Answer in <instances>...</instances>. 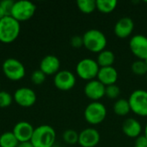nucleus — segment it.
<instances>
[{"instance_id": "obj_1", "label": "nucleus", "mask_w": 147, "mask_h": 147, "mask_svg": "<svg viewBox=\"0 0 147 147\" xmlns=\"http://www.w3.org/2000/svg\"><path fill=\"white\" fill-rule=\"evenodd\" d=\"M21 25L11 16H6L0 20V41L4 44L14 42L19 36Z\"/></svg>"}, {"instance_id": "obj_2", "label": "nucleus", "mask_w": 147, "mask_h": 147, "mask_svg": "<svg viewBox=\"0 0 147 147\" xmlns=\"http://www.w3.org/2000/svg\"><path fill=\"white\" fill-rule=\"evenodd\" d=\"M56 140V132L49 125L44 124L34 128L30 143L34 147H53Z\"/></svg>"}, {"instance_id": "obj_3", "label": "nucleus", "mask_w": 147, "mask_h": 147, "mask_svg": "<svg viewBox=\"0 0 147 147\" xmlns=\"http://www.w3.org/2000/svg\"><path fill=\"white\" fill-rule=\"evenodd\" d=\"M84 46L92 53H101L107 47V37L99 29L92 28L87 30L83 35Z\"/></svg>"}, {"instance_id": "obj_4", "label": "nucleus", "mask_w": 147, "mask_h": 147, "mask_svg": "<svg viewBox=\"0 0 147 147\" xmlns=\"http://www.w3.org/2000/svg\"><path fill=\"white\" fill-rule=\"evenodd\" d=\"M4 76L11 81H19L25 77L26 69L24 65L17 59L8 58L2 65Z\"/></svg>"}, {"instance_id": "obj_5", "label": "nucleus", "mask_w": 147, "mask_h": 147, "mask_svg": "<svg viewBox=\"0 0 147 147\" xmlns=\"http://www.w3.org/2000/svg\"><path fill=\"white\" fill-rule=\"evenodd\" d=\"M84 119L90 125L101 124L107 116V109L100 102H92L84 109Z\"/></svg>"}, {"instance_id": "obj_6", "label": "nucleus", "mask_w": 147, "mask_h": 147, "mask_svg": "<svg viewBox=\"0 0 147 147\" xmlns=\"http://www.w3.org/2000/svg\"><path fill=\"white\" fill-rule=\"evenodd\" d=\"M36 11V5L28 0L15 1L10 16L19 22L28 21L34 16Z\"/></svg>"}, {"instance_id": "obj_7", "label": "nucleus", "mask_w": 147, "mask_h": 147, "mask_svg": "<svg viewBox=\"0 0 147 147\" xmlns=\"http://www.w3.org/2000/svg\"><path fill=\"white\" fill-rule=\"evenodd\" d=\"M100 66L98 65L96 60H94L90 58H85L81 59L76 66L77 75L88 82L90 80H94L99 72Z\"/></svg>"}, {"instance_id": "obj_8", "label": "nucleus", "mask_w": 147, "mask_h": 147, "mask_svg": "<svg viewBox=\"0 0 147 147\" xmlns=\"http://www.w3.org/2000/svg\"><path fill=\"white\" fill-rule=\"evenodd\" d=\"M131 111L142 117L147 116V91L145 90H136L128 98Z\"/></svg>"}, {"instance_id": "obj_9", "label": "nucleus", "mask_w": 147, "mask_h": 147, "mask_svg": "<svg viewBox=\"0 0 147 147\" xmlns=\"http://www.w3.org/2000/svg\"><path fill=\"white\" fill-rule=\"evenodd\" d=\"M13 99L17 105L23 108H29L34 105L37 96L31 88L21 87L14 92Z\"/></svg>"}, {"instance_id": "obj_10", "label": "nucleus", "mask_w": 147, "mask_h": 147, "mask_svg": "<svg viewBox=\"0 0 147 147\" xmlns=\"http://www.w3.org/2000/svg\"><path fill=\"white\" fill-rule=\"evenodd\" d=\"M53 84L58 90L68 91L75 86L76 77L70 71L61 70L54 75Z\"/></svg>"}, {"instance_id": "obj_11", "label": "nucleus", "mask_w": 147, "mask_h": 147, "mask_svg": "<svg viewBox=\"0 0 147 147\" xmlns=\"http://www.w3.org/2000/svg\"><path fill=\"white\" fill-rule=\"evenodd\" d=\"M129 47L133 54L139 59H147V37L144 34H135L129 41Z\"/></svg>"}, {"instance_id": "obj_12", "label": "nucleus", "mask_w": 147, "mask_h": 147, "mask_svg": "<svg viewBox=\"0 0 147 147\" xmlns=\"http://www.w3.org/2000/svg\"><path fill=\"white\" fill-rule=\"evenodd\" d=\"M101 135L93 127H88L78 134V144L82 147H96L100 142Z\"/></svg>"}, {"instance_id": "obj_13", "label": "nucleus", "mask_w": 147, "mask_h": 147, "mask_svg": "<svg viewBox=\"0 0 147 147\" xmlns=\"http://www.w3.org/2000/svg\"><path fill=\"white\" fill-rule=\"evenodd\" d=\"M34 127L31 123L22 121L17 122L12 130V133L19 141V143L24 142H30L33 133H34Z\"/></svg>"}, {"instance_id": "obj_14", "label": "nucleus", "mask_w": 147, "mask_h": 147, "mask_svg": "<svg viewBox=\"0 0 147 147\" xmlns=\"http://www.w3.org/2000/svg\"><path fill=\"white\" fill-rule=\"evenodd\" d=\"M105 90H106L105 85H103L97 79H94L89 81L85 84L84 91L85 96L89 99L94 102H98V100L102 99L105 96Z\"/></svg>"}, {"instance_id": "obj_15", "label": "nucleus", "mask_w": 147, "mask_h": 147, "mask_svg": "<svg viewBox=\"0 0 147 147\" xmlns=\"http://www.w3.org/2000/svg\"><path fill=\"white\" fill-rule=\"evenodd\" d=\"M134 28V22L132 18L128 16H124L119 19L114 28L115 34L121 39H125L129 37Z\"/></svg>"}, {"instance_id": "obj_16", "label": "nucleus", "mask_w": 147, "mask_h": 147, "mask_svg": "<svg viewBox=\"0 0 147 147\" xmlns=\"http://www.w3.org/2000/svg\"><path fill=\"white\" fill-rule=\"evenodd\" d=\"M60 61L59 58L53 54L46 55L40 63V70L46 75H55L59 71Z\"/></svg>"}, {"instance_id": "obj_17", "label": "nucleus", "mask_w": 147, "mask_h": 147, "mask_svg": "<svg viewBox=\"0 0 147 147\" xmlns=\"http://www.w3.org/2000/svg\"><path fill=\"white\" fill-rule=\"evenodd\" d=\"M96 78L105 86L115 84L118 80V71L114 66L101 67Z\"/></svg>"}, {"instance_id": "obj_18", "label": "nucleus", "mask_w": 147, "mask_h": 147, "mask_svg": "<svg viewBox=\"0 0 147 147\" xmlns=\"http://www.w3.org/2000/svg\"><path fill=\"white\" fill-rule=\"evenodd\" d=\"M122 132L129 138H138L141 135L142 126L138 120L134 118H127L122 124Z\"/></svg>"}, {"instance_id": "obj_19", "label": "nucleus", "mask_w": 147, "mask_h": 147, "mask_svg": "<svg viewBox=\"0 0 147 147\" xmlns=\"http://www.w3.org/2000/svg\"><path fill=\"white\" fill-rule=\"evenodd\" d=\"M115 59V53L110 50L105 49L98 53L96 62H97L98 65L100 66V68L101 67H109V66H113Z\"/></svg>"}, {"instance_id": "obj_20", "label": "nucleus", "mask_w": 147, "mask_h": 147, "mask_svg": "<svg viewBox=\"0 0 147 147\" xmlns=\"http://www.w3.org/2000/svg\"><path fill=\"white\" fill-rule=\"evenodd\" d=\"M113 109L115 115L119 116H126L131 112V108H130L128 100H126L123 98L118 99L115 102Z\"/></svg>"}, {"instance_id": "obj_21", "label": "nucleus", "mask_w": 147, "mask_h": 147, "mask_svg": "<svg viewBox=\"0 0 147 147\" xmlns=\"http://www.w3.org/2000/svg\"><path fill=\"white\" fill-rule=\"evenodd\" d=\"M19 144L12 131L4 132L0 135V147H17Z\"/></svg>"}, {"instance_id": "obj_22", "label": "nucleus", "mask_w": 147, "mask_h": 147, "mask_svg": "<svg viewBox=\"0 0 147 147\" xmlns=\"http://www.w3.org/2000/svg\"><path fill=\"white\" fill-rule=\"evenodd\" d=\"M96 9L104 14H108L115 9L118 2L116 0H96Z\"/></svg>"}, {"instance_id": "obj_23", "label": "nucleus", "mask_w": 147, "mask_h": 147, "mask_svg": "<svg viewBox=\"0 0 147 147\" xmlns=\"http://www.w3.org/2000/svg\"><path fill=\"white\" fill-rule=\"evenodd\" d=\"M77 5L80 11L84 14H90L96 9V3L94 0H78Z\"/></svg>"}, {"instance_id": "obj_24", "label": "nucleus", "mask_w": 147, "mask_h": 147, "mask_svg": "<svg viewBox=\"0 0 147 147\" xmlns=\"http://www.w3.org/2000/svg\"><path fill=\"white\" fill-rule=\"evenodd\" d=\"M132 71L137 76H145L147 74V65L145 60L138 59L132 64Z\"/></svg>"}, {"instance_id": "obj_25", "label": "nucleus", "mask_w": 147, "mask_h": 147, "mask_svg": "<svg viewBox=\"0 0 147 147\" xmlns=\"http://www.w3.org/2000/svg\"><path fill=\"white\" fill-rule=\"evenodd\" d=\"M63 140L68 145L78 143V134L73 129H67L63 134Z\"/></svg>"}, {"instance_id": "obj_26", "label": "nucleus", "mask_w": 147, "mask_h": 147, "mask_svg": "<svg viewBox=\"0 0 147 147\" xmlns=\"http://www.w3.org/2000/svg\"><path fill=\"white\" fill-rule=\"evenodd\" d=\"M13 100V96L10 93L5 90H0V108H7L10 106Z\"/></svg>"}, {"instance_id": "obj_27", "label": "nucleus", "mask_w": 147, "mask_h": 147, "mask_svg": "<svg viewBox=\"0 0 147 147\" xmlns=\"http://www.w3.org/2000/svg\"><path fill=\"white\" fill-rule=\"evenodd\" d=\"M121 94V89L116 84H112L106 86L105 96L109 99H116Z\"/></svg>"}, {"instance_id": "obj_28", "label": "nucleus", "mask_w": 147, "mask_h": 147, "mask_svg": "<svg viewBox=\"0 0 147 147\" xmlns=\"http://www.w3.org/2000/svg\"><path fill=\"white\" fill-rule=\"evenodd\" d=\"M46 77H47V75L45 73H43L40 69L35 70L31 74V81H32V83L34 84L40 85V84H42L45 82Z\"/></svg>"}, {"instance_id": "obj_29", "label": "nucleus", "mask_w": 147, "mask_h": 147, "mask_svg": "<svg viewBox=\"0 0 147 147\" xmlns=\"http://www.w3.org/2000/svg\"><path fill=\"white\" fill-rule=\"evenodd\" d=\"M14 3H15V1H13V0H2V1H0V6L4 12L5 16H10Z\"/></svg>"}, {"instance_id": "obj_30", "label": "nucleus", "mask_w": 147, "mask_h": 147, "mask_svg": "<svg viewBox=\"0 0 147 147\" xmlns=\"http://www.w3.org/2000/svg\"><path fill=\"white\" fill-rule=\"evenodd\" d=\"M71 45L74 48H80L81 47L84 46V40H83V36L79 35H74L71 37Z\"/></svg>"}, {"instance_id": "obj_31", "label": "nucleus", "mask_w": 147, "mask_h": 147, "mask_svg": "<svg viewBox=\"0 0 147 147\" xmlns=\"http://www.w3.org/2000/svg\"><path fill=\"white\" fill-rule=\"evenodd\" d=\"M135 146L140 147H147V139L145 135H140L136 138Z\"/></svg>"}, {"instance_id": "obj_32", "label": "nucleus", "mask_w": 147, "mask_h": 147, "mask_svg": "<svg viewBox=\"0 0 147 147\" xmlns=\"http://www.w3.org/2000/svg\"><path fill=\"white\" fill-rule=\"evenodd\" d=\"M17 147H34L33 145L30 142H24V143H20Z\"/></svg>"}, {"instance_id": "obj_33", "label": "nucleus", "mask_w": 147, "mask_h": 147, "mask_svg": "<svg viewBox=\"0 0 147 147\" xmlns=\"http://www.w3.org/2000/svg\"><path fill=\"white\" fill-rule=\"evenodd\" d=\"M4 16H5V15H4V12H3V10L2 9L1 6H0V20H1L2 18H3Z\"/></svg>"}, {"instance_id": "obj_34", "label": "nucleus", "mask_w": 147, "mask_h": 147, "mask_svg": "<svg viewBox=\"0 0 147 147\" xmlns=\"http://www.w3.org/2000/svg\"><path fill=\"white\" fill-rule=\"evenodd\" d=\"M144 135L146 137L147 139V122L146 124V127H145V130H144Z\"/></svg>"}, {"instance_id": "obj_35", "label": "nucleus", "mask_w": 147, "mask_h": 147, "mask_svg": "<svg viewBox=\"0 0 147 147\" xmlns=\"http://www.w3.org/2000/svg\"><path fill=\"white\" fill-rule=\"evenodd\" d=\"M145 62H146V64L147 65V59H145Z\"/></svg>"}, {"instance_id": "obj_36", "label": "nucleus", "mask_w": 147, "mask_h": 147, "mask_svg": "<svg viewBox=\"0 0 147 147\" xmlns=\"http://www.w3.org/2000/svg\"><path fill=\"white\" fill-rule=\"evenodd\" d=\"M134 147H140V146H134Z\"/></svg>"}, {"instance_id": "obj_37", "label": "nucleus", "mask_w": 147, "mask_h": 147, "mask_svg": "<svg viewBox=\"0 0 147 147\" xmlns=\"http://www.w3.org/2000/svg\"><path fill=\"white\" fill-rule=\"evenodd\" d=\"M146 80H147V74H146Z\"/></svg>"}, {"instance_id": "obj_38", "label": "nucleus", "mask_w": 147, "mask_h": 147, "mask_svg": "<svg viewBox=\"0 0 147 147\" xmlns=\"http://www.w3.org/2000/svg\"><path fill=\"white\" fill-rule=\"evenodd\" d=\"M0 86H1V83H0Z\"/></svg>"}]
</instances>
